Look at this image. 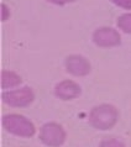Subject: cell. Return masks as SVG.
Wrapping results in <instances>:
<instances>
[{"instance_id":"cell-1","label":"cell","mask_w":131,"mask_h":147,"mask_svg":"<svg viewBox=\"0 0 131 147\" xmlns=\"http://www.w3.org/2000/svg\"><path fill=\"white\" fill-rule=\"evenodd\" d=\"M120 119V111L114 104L101 103L90 109L88 114V122L98 131H109Z\"/></svg>"},{"instance_id":"cell-2","label":"cell","mask_w":131,"mask_h":147,"mask_svg":"<svg viewBox=\"0 0 131 147\" xmlns=\"http://www.w3.org/2000/svg\"><path fill=\"white\" fill-rule=\"evenodd\" d=\"M1 125L6 132L21 138L34 137L37 131L35 124L27 116L18 113H10L3 115Z\"/></svg>"},{"instance_id":"cell-3","label":"cell","mask_w":131,"mask_h":147,"mask_svg":"<svg viewBox=\"0 0 131 147\" xmlns=\"http://www.w3.org/2000/svg\"><path fill=\"white\" fill-rule=\"evenodd\" d=\"M36 99L35 90L31 87H19L1 93L3 103L10 108H28Z\"/></svg>"},{"instance_id":"cell-4","label":"cell","mask_w":131,"mask_h":147,"mask_svg":"<svg viewBox=\"0 0 131 147\" xmlns=\"http://www.w3.org/2000/svg\"><path fill=\"white\" fill-rule=\"evenodd\" d=\"M38 140L47 147H61L67 140V131L59 122L48 121L40 127Z\"/></svg>"},{"instance_id":"cell-5","label":"cell","mask_w":131,"mask_h":147,"mask_svg":"<svg viewBox=\"0 0 131 147\" xmlns=\"http://www.w3.org/2000/svg\"><path fill=\"white\" fill-rule=\"evenodd\" d=\"M92 41L99 48H115L122 42L119 28L111 26L97 27L92 34Z\"/></svg>"},{"instance_id":"cell-6","label":"cell","mask_w":131,"mask_h":147,"mask_svg":"<svg viewBox=\"0 0 131 147\" xmlns=\"http://www.w3.org/2000/svg\"><path fill=\"white\" fill-rule=\"evenodd\" d=\"M64 69L69 76L82 78L87 77L92 72V63L87 57L79 53H73L66 57L64 59Z\"/></svg>"},{"instance_id":"cell-7","label":"cell","mask_w":131,"mask_h":147,"mask_svg":"<svg viewBox=\"0 0 131 147\" xmlns=\"http://www.w3.org/2000/svg\"><path fill=\"white\" fill-rule=\"evenodd\" d=\"M53 94L62 101H72L80 96L82 87L78 82L73 79H62L55 85Z\"/></svg>"},{"instance_id":"cell-8","label":"cell","mask_w":131,"mask_h":147,"mask_svg":"<svg viewBox=\"0 0 131 147\" xmlns=\"http://www.w3.org/2000/svg\"><path fill=\"white\" fill-rule=\"evenodd\" d=\"M21 84H22V77L18 72L11 71V69H3L0 72V87L4 90L19 88L21 87Z\"/></svg>"},{"instance_id":"cell-9","label":"cell","mask_w":131,"mask_h":147,"mask_svg":"<svg viewBox=\"0 0 131 147\" xmlns=\"http://www.w3.org/2000/svg\"><path fill=\"white\" fill-rule=\"evenodd\" d=\"M116 27L122 34L131 35V11H125L120 16H117Z\"/></svg>"},{"instance_id":"cell-10","label":"cell","mask_w":131,"mask_h":147,"mask_svg":"<svg viewBox=\"0 0 131 147\" xmlns=\"http://www.w3.org/2000/svg\"><path fill=\"white\" fill-rule=\"evenodd\" d=\"M99 147H126V145L117 137H104L99 142Z\"/></svg>"},{"instance_id":"cell-11","label":"cell","mask_w":131,"mask_h":147,"mask_svg":"<svg viewBox=\"0 0 131 147\" xmlns=\"http://www.w3.org/2000/svg\"><path fill=\"white\" fill-rule=\"evenodd\" d=\"M11 18V9L9 5H6L5 3H1L0 4V20L1 22H5L7 21Z\"/></svg>"},{"instance_id":"cell-12","label":"cell","mask_w":131,"mask_h":147,"mask_svg":"<svg viewBox=\"0 0 131 147\" xmlns=\"http://www.w3.org/2000/svg\"><path fill=\"white\" fill-rule=\"evenodd\" d=\"M114 6L125 11H131V0H109Z\"/></svg>"},{"instance_id":"cell-13","label":"cell","mask_w":131,"mask_h":147,"mask_svg":"<svg viewBox=\"0 0 131 147\" xmlns=\"http://www.w3.org/2000/svg\"><path fill=\"white\" fill-rule=\"evenodd\" d=\"M45 1H47L48 4H52V5H56V6H64V5H68V4L74 3L76 0H45Z\"/></svg>"}]
</instances>
